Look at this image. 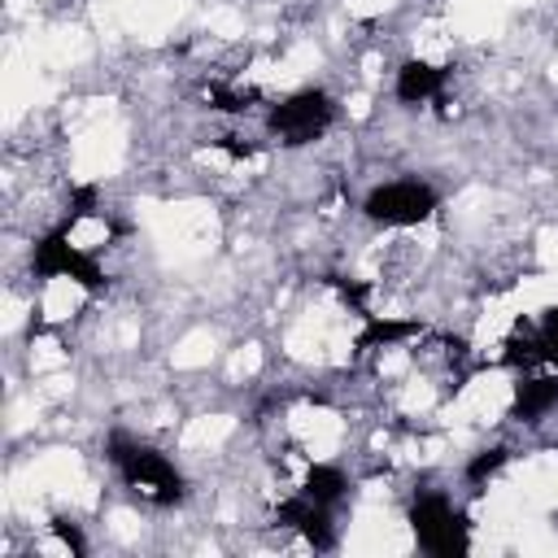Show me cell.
<instances>
[{
    "instance_id": "cell-11",
    "label": "cell",
    "mask_w": 558,
    "mask_h": 558,
    "mask_svg": "<svg viewBox=\"0 0 558 558\" xmlns=\"http://www.w3.org/2000/svg\"><path fill=\"white\" fill-rule=\"evenodd\" d=\"M405 331H410V323H371L357 344H362V349H366V344H384V340H397V336H405Z\"/></svg>"
},
{
    "instance_id": "cell-6",
    "label": "cell",
    "mask_w": 558,
    "mask_h": 558,
    "mask_svg": "<svg viewBox=\"0 0 558 558\" xmlns=\"http://www.w3.org/2000/svg\"><path fill=\"white\" fill-rule=\"evenodd\" d=\"M279 523L305 532V541L318 545V549L331 545V514H327V506H318V501H310V497L283 501V506H279Z\"/></svg>"
},
{
    "instance_id": "cell-14",
    "label": "cell",
    "mask_w": 558,
    "mask_h": 558,
    "mask_svg": "<svg viewBox=\"0 0 558 558\" xmlns=\"http://www.w3.org/2000/svg\"><path fill=\"white\" fill-rule=\"evenodd\" d=\"M222 148H227L231 157H248V153H257V144H240V135H222Z\"/></svg>"
},
{
    "instance_id": "cell-10",
    "label": "cell",
    "mask_w": 558,
    "mask_h": 558,
    "mask_svg": "<svg viewBox=\"0 0 558 558\" xmlns=\"http://www.w3.org/2000/svg\"><path fill=\"white\" fill-rule=\"evenodd\" d=\"M506 458H510V449H484V453H480V458H475V462L466 466V475H471V480L480 484V480H488V475H497V471L506 466Z\"/></svg>"
},
{
    "instance_id": "cell-9",
    "label": "cell",
    "mask_w": 558,
    "mask_h": 558,
    "mask_svg": "<svg viewBox=\"0 0 558 558\" xmlns=\"http://www.w3.org/2000/svg\"><path fill=\"white\" fill-rule=\"evenodd\" d=\"M344 488H349V480H344V471H340V466L314 462V466L305 471V497H310V501H318V506H336V501L344 497Z\"/></svg>"
},
{
    "instance_id": "cell-5",
    "label": "cell",
    "mask_w": 558,
    "mask_h": 558,
    "mask_svg": "<svg viewBox=\"0 0 558 558\" xmlns=\"http://www.w3.org/2000/svg\"><path fill=\"white\" fill-rule=\"evenodd\" d=\"M65 231H70V222H61L57 231H48V235L35 244V257H31L35 275H44V279H57V275H65V279L83 283L87 292L105 288V275H100V266H96L87 253H78V248L65 240Z\"/></svg>"
},
{
    "instance_id": "cell-4",
    "label": "cell",
    "mask_w": 558,
    "mask_h": 558,
    "mask_svg": "<svg viewBox=\"0 0 558 558\" xmlns=\"http://www.w3.org/2000/svg\"><path fill=\"white\" fill-rule=\"evenodd\" d=\"M331 113H336L331 96L318 92V87H305V92H296V96H288L283 105L270 109V131L283 144H310V140H318L327 131Z\"/></svg>"
},
{
    "instance_id": "cell-8",
    "label": "cell",
    "mask_w": 558,
    "mask_h": 558,
    "mask_svg": "<svg viewBox=\"0 0 558 558\" xmlns=\"http://www.w3.org/2000/svg\"><path fill=\"white\" fill-rule=\"evenodd\" d=\"M440 83H445V70H436V65H427V61H405V65L397 70V100H405V105L432 100V96L440 92Z\"/></svg>"
},
{
    "instance_id": "cell-1",
    "label": "cell",
    "mask_w": 558,
    "mask_h": 558,
    "mask_svg": "<svg viewBox=\"0 0 558 558\" xmlns=\"http://www.w3.org/2000/svg\"><path fill=\"white\" fill-rule=\"evenodd\" d=\"M109 462H113L118 475H122L131 488H140L148 501H157V506H179V501H183V475H179L157 449L135 445V440H126V436H113V440H109Z\"/></svg>"
},
{
    "instance_id": "cell-7",
    "label": "cell",
    "mask_w": 558,
    "mask_h": 558,
    "mask_svg": "<svg viewBox=\"0 0 558 558\" xmlns=\"http://www.w3.org/2000/svg\"><path fill=\"white\" fill-rule=\"evenodd\" d=\"M554 401H558V375H532V379H519L510 414L532 423V418H541V414H545Z\"/></svg>"
},
{
    "instance_id": "cell-3",
    "label": "cell",
    "mask_w": 558,
    "mask_h": 558,
    "mask_svg": "<svg viewBox=\"0 0 558 558\" xmlns=\"http://www.w3.org/2000/svg\"><path fill=\"white\" fill-rule=\"evenodd\" d=\"M366 218L371 222H384V227H414L423 218H432L436 209V192L418 179H397V183H379L371 196H366Z\"/></svg>"
},
{
    "instance_id": "cell-12",
    "label": "cell",
    "mask_w": 558,
    "mask_h": 558,
    "mask_svg": "<svg viewBox=\"0 0 558 558\" xmlns=\"http://www.w3.org/2000/svg\"><path fill=\"white\" fill-rule=\"evenodd\" d=\"M541 340H545V357L558 362V305H549L541 314Z\"/></svg>"
},
{
    "instance_id": "cell-2",
    "label": "cell",
    "mask_w": 558,
    "mask_h": 558,
    "mask_svg": "<svg viewBox=\"0 0 558 558\" xmlns=\"http://www.w3.org/2000/svg\"><path fill=\"white\" fill-rule=\"evenodd\" d=\"M410 527L418 536V545L436 558H453V554H466L471 536H466V519L440 497V493H423L414 497L410 506Z\"/></svg>"
},
{
    "instance_id": "cell-13",
    "label": "cell",
    "mask_w": 558,
    "mask_h": 558,
    "mask_svg": "<svg viewBox=\"0 0 558 558\" xmlns=\"http://www.w3.org/2000/svg\"><path fill=\"white\" fill-rule=\"evenodd\" d=\"M52 532H57V536H61V541L70 545V554H74V558H83V554H87V541H83V532H78L74 523L57 519V523H52Z\"/></svg>"
}]
</instances>
